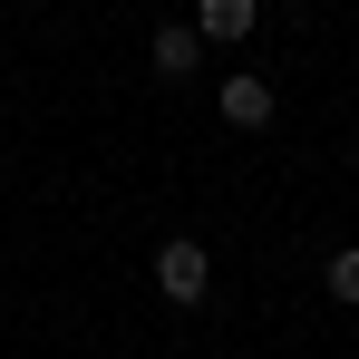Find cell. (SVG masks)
<instances>
[{
    "instance_id": "2",
    "label": "cell",
    "mask_w": 359,
    "mask_h": 359,
    "mask_svg": "<svg viewBox=\"0 0 359 359\" xmlns=\"http://www.w3.org/2000/svg\"><path fill=\"white\" fill-rule=\"evenodd\" d=\"M194 59H204V29H194V20H165V29H156V68H165V78H184Z\"/></svg>"
},
{
    "instance_id": "1",
    "label": "cell",
    "mask_w": 359,
    "mask_h": 359,
    "mask_svg": "<svg viewBox=\"0 0 359 359\" xmlns=\"http://www.w3.org/2000/svg\"><path fill=\"white\" fill-rule=\"evenodd\" d=\"M156 292L175 301V311H194V301L214 292V262H204V243H194V233H175L165 252H156Z\"/></svg>"
},
{
    "instance_id": "3",
    "label": "cell",
    "mask_w": 359,
    "mask_h": 359,
    "mask_svg": "<svg viewBox=\"0 0 359 359\" xmlns=\"http://www.w3.org/2000/svg\"><path fill=\"white\" fill-rule=\"evenodd\" d=\"M224 126H272V88L262 78H224Z\"/></svg>"
},
{
    "instance_id": "5",
    "label": "cell",
    "mask_w": 359,
    "mask_h": 359,
    "mask_svg": "<svg viewBox=\"0 0 359 359\" xmlns=\"http://www.w3.org/2000/svg\"><path fill=\"white\" fill-rule=\"evenodd\" d=\"M330 301H359V243L330 252Z\"/></svg>"
},
{
    "instance_id": "4",
    "label": "cell",
    "mask_w": 359,
    "mask_h": 359,
    "mask_svg": "<svg viewBox=\"0 0 359 359\" xmlns=\"http://www.w3.org/2000/svg\"><path fill=\"white\" fill-rule=\"evenodd\" d=\"M252 10H262V0H194V29H204V39H243Z\"/></svg>"
}]
</instances>
